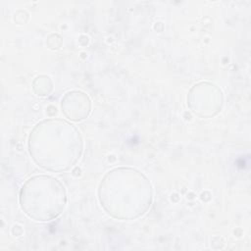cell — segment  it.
<instances>
[{
    "label": "cell",
    "mask_w": 251,
    "mask_h": 251,
    "mask_svg": "<svg viewBox=\"0 0 251 251\" xmlns=\"http://www.w3.org/2000/svg\"><path fill=\"white\" fill-rule=\"evenodd\" d=\"M28 150L40 168L64 172L74 166L82 154V139L75 126L60 119L38 123L28 137Z\"/></svg>",
    "instance_id": "obj_1"
},
{
    "label": "cell",
    "mask_w": 251,
    "mask_h": 251,
    "mask_svg": "<svg viewBox=\"0 0 251 251\" xmlns=\"http://www.w3.org/2000/svg\"><path fill=\"white\" fill-rule=\"evenodd\" d=\"M99 201L116 219L133 220L144 215L152 202V187L147 177L130 168L109 172L99 186Z\"/></svg>",
    "instance_id": "obj_2"
},
{
    "label": "cell",
    "mask_w": 251,
    "mask_h": 251,
    "mask_svg": "<svg viewBox=\"0 0 251 251\" xmlns=\"http://www.w3.org/2000/svg\"><path fill=\"white\" fill-rule=\"evenodd\" d=\"M20 203L23 211L35 221H51L57 218L67 203L64 185L47 175L34 176L22 186Z\"/></svg>",
    "instance_id": "obj_3"
},
{
    "label": "cell",
    "mask_w": 251,
    "mask_h": 251,
    "mask_svg": "<svg viewBox=\"0 0 251 251\" xmlns=\"http://www.w3.org/2000/svg\"><path fill=\"white\" fill-rule=\"evenodd\" d=\"M62 112L72 121H81L85 119L91 111L89 97L81 91H70L62 98Z\"/></svg>",
    "instance_id": "obj_4"
}]
</instances>
